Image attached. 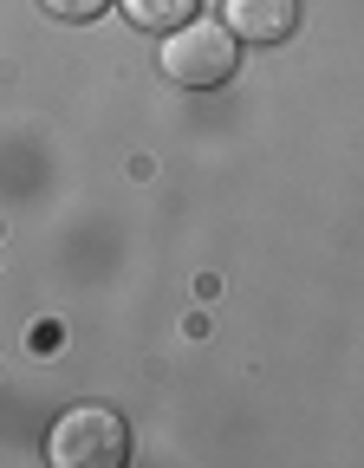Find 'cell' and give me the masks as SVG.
I'll return each mask as SVG.
<instances>
[{
	"instance_id": "obj_4",
	"label": "cell",
	"mask_w": 364,
	"mask_h": 468,
	"mask_svg": "<svg viewBox=\"0 0 364 468\" xmlns=\"http://www.w3.org/2000/svg\"><path fill=\"white\" fill-rule=\"evenodd\" d=\"M137 27H150V33H169V27H182V20H196V7L202 0H117Z\"/></svg>"
},
{
	"instance_id": "obj_5",
	"label": "cell",
	"mask_w": 364,
	"mask_h": 468,
	"mask_svg": "<svg viewBox=\"0 0 364 468\" xmlns=\"http://www.w3.org/2000/svg\"><path fill=\"white\" fill-rule=\"evenodd\" d=\"M39 7H46L52 20H98L111 0H39Z\"/></svg>"
},
{
	"instance_id": "obj_3",
	"label": "cell",
	"mask_w": 364,
	"mask_h": 468,
	"mask_svg": "<svg viewBox=\"0 0 364 468\" xmlns=\"http://www.w3.org/2000/svg\"><path fill=\"white\" fill-rule=\"evenodd\" d=\"M221 27L234 39H254V46H273L299 27V0H228L221 7Z\"/></svg>"
},
{
	"instance_id": "obj_1",
	"label": "cell",
	"mask_w": 364,
	"mask_h": 468,
	"mask_svg": "<svg viewBox=\"0 0 364 468\" xmlns=\"http://www.w3.org/2000/svg\"><path fill=\"white\" fill-rule=\"evenodd\" d=\"M156 66L182 91H215V85H228L241 72V39L228 27H189V20H182V27H169Z\"/></svg>"
},
{
	"instance_id": "obj_2",
	"label": "cell",
	"mask_w": 364,
	"mask_h": 468,
	"mask_svg": "<svg viewBox=\"0 0 364 468\" xmlns=\"http://www.w3.org/2000/svg\"><path fill=\"white\" fill-rule=\"evenodd\" d=\"M46 455H52L59 468H117V462L131 455V430H124V417H117V410L79 403V410H66V417L52 423Z\"/></svg>"
}]
</instances>
